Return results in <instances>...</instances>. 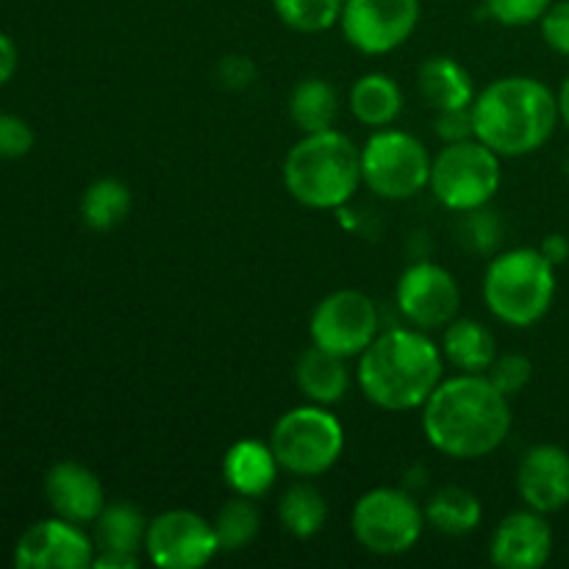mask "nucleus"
Returning a JSON list of instances; mask_svg holds the SVG:
<instances>
[{"label": "nucleus", "instance_id": "20e7f679", "mask_svg": "<svg viewBox=\"0 0 569 569\" xmlns=\"http://www.w3.org/2000/svg\"><path fill=\"white\" fill-rule=\"evenodd\" d=\"M361 183V148L337 128L303 133L283 159V187L306 209H342Z\"/></svg>", "mask_w": 569, "mask_h": 569}, {"label": "nucleus", "instance_id": "4c0bfd02", "mask_svg": "<svg viewBox=\"0 0 569 569\" xmlns=\"http://www.w3.org/2000/svg\"><path fill=\"white\" fill-rule=\"evenodd\" d=\"M92 567L94 569H137L139 556L120 553V550H94Z\"/></svg>", "mask_w": 569, "mask_h": 569}, {"label": "nucleus", "instance_id": "39448f33", "mask_svg": "<svg viewBox=\"0 0 569 569\" xmlns=\"http://www.w3.org/2000/svg\"><path fill=\"white\" fill-rule=\"evenodd\" d=\"M556 267L539 248L495 253L483 272V303L509 328H531L545 320L556 300Z\"/></svg>", "mask_w": 569, "mask_h": 569}, {"label": "nucleus", "instance_id": "9d476101", "mask_svg": "<svg viewBox=\"0 0 569 569\" xmlns=\"http://www.w3.org/2000/svg\"><path fill=\"white\" fill-rule=\"evenodd\" d=\"M378 333H381V311L376 300L361 289H337L311 311V345L345 359H359Z\"/></svg>", "mask_w": 569, "mask_h": 569}, {"label": "nucleus", "instance_id": "f03ea898", "mask_svg": "<svg viewBox=\"0 0 569 569\" xmlns=\"http://www.w3.org/2000/svg\"><path fill=\"white\" fill-rule=\"evenodd\" d=\"M445 378L442 348L420 328H389L359 356L356 383L383 411H417Z\"/></svg>", "mask_w": 569, "mask_h": 569}, {"label": "nucleus", "instance_id": "7ed1b4c3", "mask_svg": "<svg viewBox=\"0 0 569 569\" xmlns=\"http://www.w3.org/2000/svg\"><path fill=\"white\" fill-rule=\"evenodd\" d=\"M559 122V94L533 76L495 78L472 100L476 139L500 159H522L542 150Z\"/></svg>", "mask_w": 569, "mask_h": 569}, {"label": "nucleus", "instance_id": "423d86ee", "mask_svg": "<svg viewBox=\"0 0 569 569\" xmlns=\"http://www.w3.org/2000/svg\"><path fill=\"white\" fill-rule=\"evenodd\" d=\"M270 448L295 478L326 476L345 453V426L328 406L303 403L283 411L270 431Z\"/></svg>", "mask_w": 569, "mask_h": 569}, {"label": "nucleus", "instance_id": "9b49d317", "mask_svg": "<svg viewBox=\"0 0 569 569\" xmlns=\"http://www.w3.org/2000/svg\"><path fill=\"white\" fill-rule=\"evenodd\" d=\"M420 14V0H345L339 28L359 53L387 56L415 37Z\"/></svg>", "mask_w": 569, "mask_h": 569}, {"label": "nucleus", "instance_id": "5701e85b", "mask_svg": "<svg viewBox=\"0 0 569 569\" xmlns=\"http://www.w3.org/2000/svg\"><path fill=\"white\" fill-rule=\"evenodd\" d=\"M422 509H426L428 526L445 537H467V533L478 531L483 520V506L478 495L465 487H456V483L437 489Z\"/></svg>", "mask_w": 569, "mask_h": 569}, {"label": "nucleus", "instance_id": "72a5a7b5", "mask_svg": "<svg viewBox=\"0 0 569 569\" xmlns=\"http://www.w3.org/2000/svg\"><path fill=\"white\" fill-rule=\"evenodd\" d=\"M539 31L550 50L569 59V0H553V6L539 20Z\"/></svg>", "mask_w": 569, "mask_h": 569}, {"label": "nucleus", "instance_id": "a878e982", "mask_svg": "<svg viewBox=\"0 0 569 569\" xmlns=\"http://www.w3.org/2000/svg\"><path fill=\"white\" fill-rule=\"evenodd\" d=\"M278 522L295 539H315L328 522V500L309 478L289 483L278 500Z\"/></svg>", "mask_w": 569, "mask_h": 569}, {"label": "nucleus", "instance_id": "473e14b6", "mask_svg": "<svg viewBox=\"0 0 569 569\" xmlns=\"http://www.w3.org/2000/svg\"><path fill=\"white\" fill-rule=\"evenodd\" d=\"M33 128L17 114H0V159H22L31 153Z\"/></svg>", "mask_w": 569, "mask_h": 569}, {"label": "nucleus", "instance_id": "2eb2a0df", "mask_svg": "<svg viewBox=\"0 0 569 569\" xmlns=\"http://www.w3.org/2000/svg\"><path fill=\"white\" fill-rule=\"evenodd\" d=\"M553 556V528L548 515L520 509L498 522L489 542V561L498 569H542Z\"/></svg>", "mask_w": 569, "mask_h": 569}, {"label": "nucleus", "instance_id": "f8f14e48", "mask_svg": "<svg viewBox=\"0 0 569 569\" xmlns=\"http://www.w3.org/2000/svg\"><path fill=\"white\" fill-rule=\"evenodd\" d=\"M220 553L214 522L192 509H167L148 526L144 556L159 569H200Z\"/></svg>", "mask_w": 569, "mask_h": 569}, {"label": "nucleus", "instance_id": "393cba45", "mask_svg": "<svg viewBox=\"0 0 569 569\" xmlns=\"http://www.w3.org/2000/svg\"><path fill=\"white\" fill-rule=\"evenodd\" d=\"M289 120L300 133H317L333 128L339 114V94L326 78H303L289 92Z\"/></svg>", "mask_w": 569, "mask_h": 569}, {"label": "nucleus", "instance_id": "e433bc0d", "mask_svg": "<svg viewBox=\"0 0 569 569\" xmlns=\"http://www.w3.org/2000/svg\"><path fill=\"white\" fill-rule=\"evenodd\" d=\"M17 64H20V53H17L14 39L0 31V87H6L14 78Z\"/></svg>", "mask_w": 569, "mask_h": 569}, {"label": "nucleus", "instance_id": "7c9ffc66", "mask_svg": "<svg viewBox=\"0 0 569 569\" xmlns=\"http://www.w3.org/2000/svg\"><path fill=\"white\" fill-rule=\"evenodd\" d=\"M487 378L511 400L531 383L533 365L522 353H503L492 361V367L487 370Z\"/></svg>", "mask_w": 569, "mask_h": 569}, {"label": "nucleus", "instance_id": "c756f323", "mask_svg": "<svg viewBox=\"0 0 569 569\" xmlns=\"http://www.w3.org/2000/svg\"><path fill=\"white\" fill-rule=\"evenodd\" d=\"M461 248L470 250L476 256H492L498 250L500 237H503V222H500L498 211L492 206H481V209L465 211L456 228Z\"/></svg>", "mask_w": 569, "mask_h": 569}, {"label": "nucleus", "instance_id": "4be33fe9", "mask_svg": "<svg viewBox=\"0 0 569 569\" xmlns=\"http://www.w3.org/2000/svg\"><path fill=\"white\" fill-rule=\"evenodd\" d=\"M439 348H442L445 361L459 372H481V376H487L492 361L498 359L495 333L481 320H472V317H456L453 322H448Z\"/></svg>", "mask_w": 569, "mask_h": 569}, {"label": "nucleus", "instance_id": "dca6fc26", "mask_svg": "<svg viewBox=\"0 0 569 569\" xmlns=\"http://www.w3.org/2000/svg\"><path fill=\"white\" fill-rule=\"evenodd\" d=\"M517 495L528 509L556 515L569 506V453L559 445H533L517 467Z\"/></svg>", "mask_w": 569, "mask_h": 569}, {"label": "nucleus", "instance_id": "412c9836", "mask_svg": "<svg viewBox=\"0 0 569 569\" xmlns=\"http://www.w3.org/2000/svg\"><path fill=\"white\" fill-rule=\"evenodd\" d=\"M350 114L361 122V126L372 128H389L398 122V117L403 114V89L398 87L392 76L387 72H365L361 78H356L353 87L348 94Z\"/></svg>", "mask_w": 569, "mask_h": 569}, {"label": "nucleus", "instance_id": "c9c22d12", "mask_svg": "<svg viewBox=\"0 0 569 569\" xmlns=\"http://www.w3.org/2000/svg\"><path fill=\"white\" fill-rule=\"evenodd\" d=\"M217 81L222 83L231 92H242L250 83L256 81V64L253 59L242 53H228L222 56L220 64H217Z\"/></svg>", "mask_w": 569, "mask_h": 569}, {"label": "nucleus", "instance_id": "1a4fd4ad", "mask_svg": "<svg viewBox=\"0 0 569 569\" xmlns=\"http://www.w3.org/2000/svg\"><path fill=\"white\" fill-rule=\"evenodd\" d=\"M426 509L400 487H376L361 495L350 515L353 537L372 556H403L426 531Z\"/></svg>", "mask_w": 569, "mask_h": 569}, {"label": "nucleus", "instance_id": "a19ab883", "mask_svg": "<svg viewBox=\"0 0 569 569\" xmlns=\"http://www.w3.org/2000/svg\"><path fill=\"white\" fill-rule=\"evenodd\" d=\"M565 176L569 178V153H567V159H565Z\"/></svg>", "mask_w": 569, "mask_h": 569}, {"label": "nucleus", "instance_id": "cd10ccee", "mask_svg": "<svg viewBox=\"0 0 569 569\" xmlns=\"http://www.w3.org/2000/svg\"><path fill=\"white\" fill-rule=\"evenodd\" d=\"M211 522H214L220 553H239V550L250 548L256 537H259L261 511L253 498L233 495L231 500L220 506V511H217Z\"/></svg>", "mask_w": 569, "mask_h": 569}, {"label": "nucleus", "instance_id": "f704fd0d", "mask_svg": "<svg viewBox=\"0 0 569 569\" xmlns=\"http://www.w3.org/2000/svg\"><path fill=\"white\" fill-rule=\"evenodd\" d=\"M433 133H437V139H442L445 144L465 142V139L476 137V126H472V106L470 109L437 111V117H433Z\"/></svg>", "mask_w": 569, "mask_h": 569}, {"label": "nucleus", "instance_id": "4468645a", "mask_svg": "<svg viewBox=\"0 0 569 569\" xmlns=\"http://www.w3.org/2000/svg\"><path fill=\"white\" fill-rule=\"evenodd\" d=\"M92 559L94 539L64 517L33 522L14 548L17 569H87Z\"/></svg>", "mask_w": 569, "mask_h": 569}, {"label": "nucleus", "instance_id": "f3484780", "mask_svg": "<svg viewBox=\"0 0 569 569\" xmlns=\"http://www.w3.org/2000/svg\"><path fill=\"white\" fill-rule=\"evenodd\" d=\"M44 498L56 517L87 526L98 520L106 506V492L100 478L81 461H59L44 476Z\"/></svg>", "mask_w": 569, "mask_h": 569}, {"label": "nucleus", "instance_id": "a211bd4d", "mask_svg": "<svg viewBox=\"0 0 569 569\" xmlns=\"http://www.w3.org/2000/svg\"><path fill=\"white\" fill-rule=\"evenodd\" d=\"M222 481L231 489L233 495H242V498H264L278 481V465L276 453H272L270 442H261V439H239L222 456Z\"/></svg>", "mask_w": 569, "mask_h": 569}, {"label": "nucleus", "instance_id": "bb28decb", "mask_svg": "<svg viewBox=\"0 0 569 569\" xmlns=\"http://www.w3.org/2000/svg\"><path fill=\"white\" fill-rule=\"evenodd\" d=\"M133 206L131 187L120 178H98L81 194V220L89 231H114Z\"/></svg>", "mask_w": 569, "mask_h": 569}, {"label": "nucleus", "instance_id": "ddd939ff", "mask_svg": "<svg viewBox=\"0 0 569 569\" xmlns=\"http://www.w3.org/2000/svg\"><path fill=\"white\" fill-rule=\"evenodd\" d=\"M395 303L403 320L420 331H437L459 317L461 287L448 267L437 261H415L400 276Z\"/></svg>", "mask_w": 569, "mask_h": 569}, {"label": "nucleus", "instance_id": "58836bf2", "mask_svg": "<svg viewBox=\"0 0 569 569\" xmlns=\"http://www.w3.org/2000/svg\"><path fill=\"white\" fill-rule=\"evenodd\" d=\"M539 250H542V256L553 267H561L565 261H569V239L565 233H548L542 239V244H539Z\"/></svg>", "mask_w": 569, "mask_h": 569}, {"label": "nucleus", "instance_id": "f257e3e1", "mask_svg": "<svg viewBox=\"0 0 569 569\" xmlns=\"http://www.w3.org/2000/svg\"><path fill=\"white\" fill-rule=\"evenodd\" d=\"M420 411L428 445L456 461L487 459L511 433L509 398L481 372L442 378Z\"/></svg>", "mask_w": 569, "mask_h": 569}, {"label": "nucleus", "instance_id": "c85d7f7f", "mask_svg": "<svg viewBox=\"0 0 569 569\" xmlns=\"http://www.w3.org/2000/svg\"><path fill=\"white\" fill-rule=\"evenodd\" d=\"M345 0H272L278 20L298 33H326L339 26Z\"/></svg>", "mask_w": 569, "mask_h": 569}, {"label": "nucleus", "instance_id": "2f4dec72", "mask_svg": "<svg viewBox=\"0 0 569 569\" xmlns=\"http://www.w3.org/2000/svg\"><path fill=\"white\" fill-rule=\"evenodd\" d=\"M553 0H483V9L495 22L506 28L533 26L545 17Z\"/></svg>", "mask_w": 569, "mask_h": 569}, {"label": "nucleus", "instance_id": "aec40b11", "mask_svg": "<svg viewBox=\"0 0 569 569\" xmlns=\"http://www.w3.org/2000/svg\"><path fill=\"white\" fill-rule=\"evenodd\" d=\"M417 92L433 111L470 109L478 94L470 70L453 56H428L417 67Z\"/></svg>", "mask_w": 569, "mask_h": 569}, {"label": "nucleus", "instance_id": "6ab92c4d", "mask_svg": "<svg viewBox=\"0 0 569 569\" xmlns=\"http://www.w3.org/2000/svg\"><path fill=\"white\" fill-rule=\"evenodd\" d=\"M295 383L306 403L337 406L350 392V370L345 356L322 350L317 345L306 348L295 365Z\"/></svg>", "mask_w": 569, "mask_h": 569}, {"label": "nucleus", "instance_id": "ea45409f", "mask_svg": "<svg viewBox=\"0 0 569 569\" xmlns=\"http://www.w3.org/2000/svg\"><path fill=\"white\" fill-rule=\"evenodd\" d=\"M559 111H561V122H565V126L569 128V72H567V78L565 81H561V87H559Z\"/></svg>", "mask_w": 569, "mask_h": 569}, {"label": "nucleus", "instance_id": "0eeeda50", "mask_svg": "<svg viewBox=\"0 0 569 569\" xmlns=\"http://www.w3.org/2000/svg\"><path fill=\"white\" fill-rule=\"evenodd\" d=\"M503 183V159L481 139L445 144L431 161V192L445 209L465 214L495 200Z\"/></svg>", "mask_w": 569, "mask_h": 569}, {"label": "nucleus", "instance_id": "6e6552de", "mask_svg": "<svg viewBox=\"0 0 569 569\" xmlns=\"http://www.w3.org/2000/svg\"><path fill=\"white\" fill-rule=\"evenodd\" d=\"M426 144L400 128H378L361 148V181L383 200H409L431 183Z\"/></svg>", "mask_w": 569, "mask_h": 569}, {"label": "nucleus", "instance_id": "b1692460", "mask_svg": "<svg viewBox=\"0 0 569 569\" xmlns=\"http://www.w3.org/2000/svg\"><path fill=\"white\" fill-rule=\"evenodd\" d=\"M150 520L131 500L106 503L94 520V550H120V553H144Z\"/></svg>", "mask_w": 569, "mask_h": 569}]
</instances>
